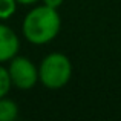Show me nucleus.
I'll return each mask as SVG.
<instances>
[{
	"label": "nucleus",
	"mask_w": 121,
	"mask_h": 121,
	"mask_svg": "<svg viewBox=\"0 0 121 121\" xmlns=\"http://www.w3.org/2000/svg\"><path fill=\"white\" fill-rule=\"evenodd\" d=\"M20 5H35L39 0H17Z\"/></svg>",
	"instance_id": "obj_9"
},
{
	"label": "nucleus",
	"mask_w": 121,
	"mask_h": 121,
	"mask_svg": "<svg viewBox=\"0 0 121 121\" xmlns=\"http://www.w3.org/2000/svg\"><path fill=\"white\" fill-rule=\"evenodd\" d=\"M61 29V17L58 9L46 5L32 8L23 18L22 34L32 44H46L58 35Z\"/></svg>",
	"instance_id": "obj_1"
},
{
	"label": "nucleus",
	"mask_w": 121,
	"mask_h": 121,
	"mask_svg": "<svg viewBox=\"0 0 121 121\" xmlns=\"http://www.w3.org/2000/svg\"><path fill=\"white\" fill-rule=\"evenodd\" d=\"M17 117H18L17 103L6 97L0 98V121H12Z\"/></svg>",
	"instance_id": "obj_5"
},
{
	"label": "nucleus",
	"mask_w": 121,
	"mask_h": 121,
	"mask_svg": "<svg viewBox=\"0 0 121 121\" xmlns=\"http://www.w3.org/2000/svg\"><path fill=\"white\" fill-rule=\"evenodd\" d=\"M20 51V40L12 28L0 23V63H9Z\"/></svg>",
	"instance_id": "obj_4"
},
{
	"label": "nucleus",
	"mask_w": 121,
	"mask_h": 121,
	"mask_svg": "<svg viewBox=\"0 0 121 121\" xmlns=\"http://www.w3.org/2000/svg\"><path fill=\"white\" fill-rule=\"evenodd\" d=\"M72 77V63L65 54L51 52L41 60L39 66L40 83L46 89L58 91L65 87Z\"/></svg>",
	"instance_id": "obj_2"
},
{
	"label": "nucleus",
	"mask_w": 121,
	"mask_h": 121,
	"mask_svg": "<svg viewBox=\"0 0 121 121\" xmlns=\"http://www.w3.org/2000/svg\"><path fill=\"white\" fill-rule=\"evenodd\" d=\"M11 87H12V81L11 77H9L8 68H5L3 63H0V98L6 97L8 92L11 91Z\"/></svg>",
	"instance_id": "obj_6"
},
{
	"label": "nucleus",
	"mask_w": 121,
	"mask_h": 121,
	"mask_svg": "<svg viewBox=\"0 0 121 121\" xmlns=\"http://www.w3.org/2000/svg\"><path fill=\"white\" fill-rule=\"evenodd\" d=\"M17 0H0V20H8L17 11Z\"/></svg>",
	"instance_id": "obj_7"
},
{
	"label": "nucleus",
	"mask_w": 121,
	"mask_h": 121,
	"mask_svg": "<svg viewBox=\"0 0 121 121\" xmlns=\"http://www.w3.org/2000/svg\"><path fill=\"white\" fill-rule=\"evenodd\" d=\"M8 72L12 86L20 91H29L40 81L39 68L35 66V63L31 58L18 55V54L12 60H9Z\"/></svg>",
	"instance_id": "obj_3"
},
{
	"label": "nucleus",
	"mask_w": 121,
	"mask_h": 121,
	"mask_svg": "<svg viewBox=\"0 0 121 121\" xmlns=\"http://www.w3.org/2000/svg\"><path fill=\"white\" fill-rule=\"evenodd\" d=\"M41 2H43V5H46V6H51V8L58 9L60 6L63 5V2H65V0H41Z\"/></svg>",
	"instance_id": "obj_8"
}]
</instances>
